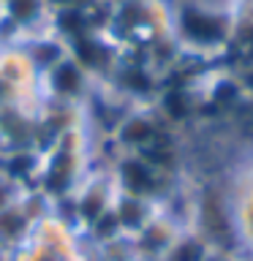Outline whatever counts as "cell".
Listing matches in <instances>:
<instances>
[{
    "instance_id": "cell-1",
    "label": "cell",
    "mask_w": 253,
    "mask_h": 261,
    "mask_svg": "<svg viewBox=\"0 0 253 261\" xmlns=\"http://www.w3.org/2000/svg\"><path fill=\"white\" fill-rule=\"evenodd\" d=\"M226 212L237 242L253 256V158L245 161L232 174L226 193Z\"/></svg>"
}]
</instances>
